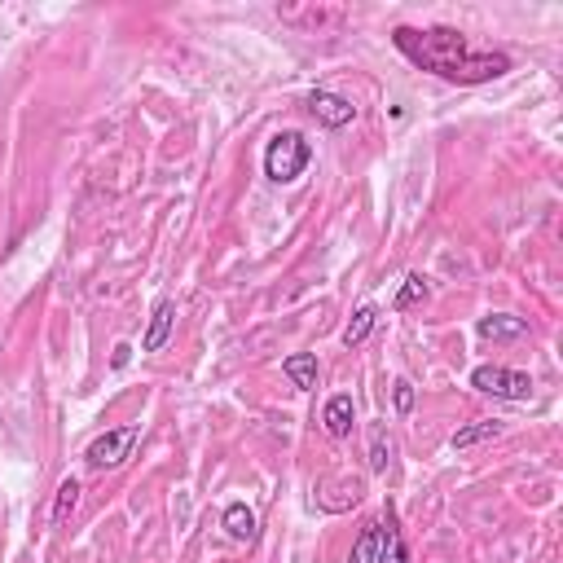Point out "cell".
I'll list each match as a JSON object with an SVG mask.
<instances>
[{
  "mask_svg": "<svg viewBox=\"0 0 563 563\" xmlns=\"http://www.w3.org/2000/svg\"><path fill=\"white\" fill-rule=\"evenodd\" d=\"M75 506H80V480H62L58 506H53V524H66V520H71Z\"/></svg>",
  "mask_w": 563,
  "mask_h": 563,
  "instance_id": "2e32d148",
  "label": "cell"
},
{
  "mask_svg": "<svg viewBox=\"0 0 563 563\" xmlns=\"http://www.w3.org/2000/svg\"><path fill=\"white\" fill-rule=\"evenodd\" d=\"M388 462H392V440L383 427H374L370 432V471H388Z\"/></svg>",
  "mask_w": 563,
  "mask_h": 563,
  "instance_id": "e0dca14e",
  "label": "cell"
},
{
  "mask_svg": "<svg viewBox=\"0 0 563 563\" xmlns=\"http://www.w3.org/2000/svg\"><path fill=\"white\" fill-rule=\"evenodd\" d=\"M471 388L484 396H498V401H528L533 396V379L506 366H476L471 370Z\"/></svg>",
  "mask_w": 563,
  "mask_h": 563,
  "instance_id": "3957f363",
  "label": "cell"
},
{
  "mask_svg": "<svg viewBox=\"0 0 563 563\" xmlns=\"http://www.w3.org/2000/svg\"><path fill=\"white\" fill-rule=\"evenodd\" d=\"M480 335H484V339H520V335H528V326L520 322V317L498 313V317H484V322H480Z\"/></svg>",
  "mask_w": 563,
  "mask_h": 563,
  "instance_id": "4fadbf2b",
  "label": "cell"
},
{
  "mask_svg": "<svg viewBox=\"0 0 563 563\" xmlns=\"http://www.w3.org/2000/svg\"><path fill=\"white\" fill-rule=\"evenodd\" d=\"M348 563H379V524H370L366 533L357 537V546H352Z\"/></svg>",
  "mask_w": 563,
  "mask_h": 563,
  "instance_id": "9a60e30c",
  "label": "cell"
},
{
  "mask_svg": "<svg viewBox=\"0 0 563 563\" xmlns=\"http://www.w3.org/2000/svg\"><path fill=\"white\" fill-rule=\"evenodd\" d=\"M278 18L282 22H295V27H304V31H313V36H322L326 27H339L344 22V9H278Z\"/></svg>",
  "mask_w": 563,
  "mask_h": 563,
  "instance_id": "52a82bcc",
  "label": "cell"
},
{
  "mask_svg": "<svg viewBox=\"0 0 563 563\" xmlns=\"http://www.w3.org/2000/svg\"><path fill=\"white\" fill-rule=\"evenodd\" d=\"M308 163H313V146L304 141V132H278V137L264 146V176H269L273 185L300 181Z\"/></svg>",
  "mask_w": 563,
  "mask_h": 563,
  "instance_id": "7a4b0ae2",
  "label": "cell"
},
{
  "mask_svg": "<svg viewBox=\"0 0 563 563\" xmlns=\"http://www.w3.org/2000/svg\"><path fill=\"white\" fill-rule=\"evenodd\" d=\"M308 110H313V119H322L326 128H348L352 119H357V106L339 93H326V88H313V93H308Z\"/></svg>",
  "mask_w": 563,
  "mask_h": 563,
  "instance_id": "5b68a950",
  "label": "cell"
},
{
  "mask_svg": "<svg viewBox=\"0 0 563 563\" xmlns=\"http://www.w3.org/2000/svg\"><path fill=\"white\" fill-rule=\"evenodd\" d=\"M379 563H410V550L401 542V524L388 511V520L379 524Z\"/></svg>",
  "mask_w": 563,
  "mask_h": 563,
  "instance_id": "9c48e42d",
  "label": "cell"
},
{
  "mask_svg": "<svg viewBox=\"0 0 563 563\" xmlns=\"http://www.w3.org/2000/svg\"><path fill=\"white\" fill-rule=\"evenodd\" d=\"M352 414H357V405H352V396L348 392H339V396H330L326 401V410H322V423H326V436H335V440H344L352 432Z\"/></svg>",
  "mask_w": 563,
  "mask_h": 563,
  "instance_id": "ba28073f",
  "label": "cell"
},
{
  "mask_svg": "<svg viewBox=\"0 0 563 563\" xmlns=\"http://www.w3.org/2000/svg\"><path fill=\"white\" fill-rule=\"evenodd\" d=\"M128 357H132V348H128V344H119V348H115V366L124 370V366H128Z\"/></svg>",
  "mask_w": 563,
  "mask_h": 563,
  "instance_id": "ffe728a7",
  "label": "cell"
},
{
  "mask_svg": "<svg viewBox=\"0 0 563 563\" xmlns=\"http://www.w3.org/2000/svg\"><path fill=\"white\" fill-rule=\"evenodd\" d=\"M141 440V427H115V432H106V436H97L93 445H88V454L84 462L93 471H106V467H119L128 454H132V445Z\"/></svg>",
  "mask_w": 563,
  "mask_h": 563,
  "instance_id": "277c9868",
  "label": "cell"
},
{
  "mask_svg": "<svg viewBox=\"0 0 563 563\" xmlns=\"http://www.w3.org/2000/svg\"><path fill=\"white\" fill-rule=\"evenodd\" d=\"M418 300H427V278H418V273H410V278H405V286L401 291H396V308H410V304H418Z\"/></svg>",
  "mask_w": 563,
  "mask_h": 563,
  "instance_id": "ac0fdd59",
  "label": "cell"
},
{
  "mask_svg": "<svg viewBox=\"0 0 563 563\" xmlns=\"http://www.w3.org/2000/svg\"><path fill=\"white\" fill-rule=\"evenodd\" d=\"M392 401H396V410H401V414H410L414 401H418V392H414L405 379H396V383H392Z\"/></svg>",
  "mask_w": 563,
  "mask_h": 563,
  "instance_id": "d6986e66",
  "label": "cell"
},
{
  "mask_svg": "<svg viewBox=\"0 0 563 563\" xmlns=\"http://www.w3.org/2000/svg\"><path fill=\"white\" fill-rule=\"evenodd\" d=\"M225 533L234 537V542H256V511H251L247 502L225 506Z\"/></svg>",
  "mask_w": 563,
  "mask_h": 563,
  "instance_id": "8fae6325",
  "label": "cell"
},
{
  "mask_svg": "<svg viewBox=\"0 0 563 563\" xmlns=\"http://www.w3.org/2000/svg\"><path fill=\"white\" fill-rule=\"evenodd\" d=\"M493 436H498V423H471V427H462V432L449 436V445H454V449H471V445L493 440Z\"/></svg>",
  "mask_w": 563,
  "mask_h": 563,
  "instance_id": "5bb4252c",
  "label": "cell"
},
{
  "mask_svg": "<svg viewBox=\"0 0 563 563\" xmlns=\"http://www.w3.org/2000/svg\"><path fill=\"white\" fill-rule=\"evenodd\" d=\"M282 374L300 392H313L317 388V357H313V352H291V357L282 361Z\"/></svg>",
  "mask_w": 563,
  "mask_h": 563,
  "instance_id": "30bf717a",
  "label": "cell"
},
{
  "mask_svg": "<svg viewBox=\"0 0 563 563\" xmlns=\"http://www.w3.org/2000/svg\"><path fill=\"white\" fill-rule=\"evenodd\" d=\"M374 322H379V308H374V304H361L357 313H352L348 330H344V344H348V348L366 344V335H370V330H374Z\"/></svg>",
  "mask_w": 563,
  "mask_h": 563,
  "instance_id": "7c38bea8",
  "label": "cell"
},
{
  "mask_svg": "<svg viewBox=\"0 0 563 563\" xmlns=\"http://www.w3.org/2000/svg\"><path fill=\"white\" fill-rule=\"evenodd\" d=\"M172 326H176V304L172 300H159V304H154V313H150V326H146V339H141V352H159L172 339Z\"/></svg>",
  "mask_w": 563,
  "mask_h": 563,
  "instance_id": "8992f818",
  "label": "cell"
},
{
  "mask_svg": "<svg viewBox=\"0 0 563 563\" xmlns=\"http://www.w3.org/2000/svg\"><path fill=\"white\" fill-rule=\"evenodd\" d=\"M392 44L418 66V71H432L440 80L462 84V88L502 80V75L511 71V58H506V53L476 49V44L454 27H396Z\"/></svg>",
  "mask_w": 563,
  "mask_h": 563,
  "instance_id": "6da1fadb",
  "label": "cell"
}]
</instances>
